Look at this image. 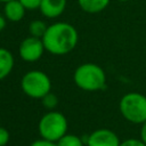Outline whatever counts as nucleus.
<instances>
[{
  "label": "nucleus",
  "instance_id": "f257e3e1",
  "mask_svg": "<svg viewBox=\"0 0 146 146\" xmlns=\"http://www.w3.org/2000/svg\"><path fill=\"white\" fill-rule=\"evenodd\" d=\"M79 40L76 29L66 22H56L47 27L42 41L48 52L52 55H66L71 52Z\"/></svg>",
  "mask_w": 146,
  "mask_h": 146
},
{
  "label": "nucleus",
  "instance_id": "f03ea898",
  "mask_svg": "<svg viewBox=\"0 0 146 146\" xmlns=\"http://www.w3.org/2000/svg\"><path fill=\"white\" fill-rule=\"evenodd\" d=\"M74 83L84 91H98L106 86L104 70L95 63H84L76 67L73 73Z\"/></svg>",
  "mask_w": 146,
  "mask_h": 146
},
{
  "label": "nucleus",
  "instance_id": "7ed1b4c3",
  "mask_svg": "<svg viewBox=\"0 0 146 146\" xmlns=\"http://www.w3.org/2000/svg\"><path fill=\"white\" fill-rule=\"evenodd\" d=\"M68 123L65 115L58 111H48L39 121L38 130L41 138L57 143L67 133Z\"/></svg>",
  "mask_w": 146,
  "mask_h": 146
},
{
  "label": "nucleus",
  "instance_id": "20e7f679",
  "mask_svg": "<svg viewBox=\"0 0 146 146\" xmlns=\"http://www.w3.org/2000/svg\"><path fill=\"white\" fill-rule=\"evenodd\" d=\"M119 110L128 122L141 124L146 121V96L139 92H128L120 99Z\"/></svg>",
  "mask_w": 146,
  "mask_h": 146
},
{
  "label": "nucleus",
  "instance_id": "39448f33",
  "mask_svg": "<svg viewBox=\"0 0 146 146\" xmlns=\"http://www.w3.org/2000/svg\"><path fill=\"white\" fill-rule=\"evenodd\" d=\"M23 92L34 99H41L51 90V81L49 76L39 70L26 72L21 80Z\"/></svg>",
  "mask_w": 146,
  "mask_h": 146
},
{
  "label": "nucleus",
  "instance_id": "423d86ee",
  "mask_svg": "<svg viewBox=\"0 0 146 146\" xmlns=\"http://www.w3.org/2000/svg\"><path fill=\"white\" fill-rule=\"evenodd\" d=\"M44 50L46 48L42 39L30 35V36H26L21 42L18 48V54L23 60L32 63V62L39 60L42 57Z\"/></svg>",
  "mask_w": 146,
  "mask_h": 146
},
{
  "label": "nucleus",
  "instance_id": "0eeeda50",
  "mask_svg": "<svg viewBox=\"0 0 146 146\" xmlns=\"http://www.w3.org/2000/svg\"><path fill=\"white\" fill-rule=\"evenodd\" d=\"M86 146H120L119 136L111 129L100 128L87 136Z\"/></svg>",
  "mask_w": 146,
  "mask_h": 146
},
{
  "label": "nucleus",
  "instance_id": "6e6552de",
  "mask_svg": "<svg viewBox=\"0 0 146 146\" xmlns=\"http://www.w3.org/2000/svg\"><path fill=\"white\" fill-rule=\"evenodd\" d=\"M66 2L67 0H42L39 9L44 17L56 18L64 13Z\"/></svg>",
  "mask_w": 146,
  "mask_h": 146
},
{
  "label": "nucleus",
  "instance_id": "1a4fd4ad",
  "mask_svg": "<svg viewBox=\"0 0 146 146\" xmlns=\"http://www.w3.org/2000/svg\"><path fill=\"white\" fill-rule=\"evenodd\" d=\"M25 7L22 5L19 0H11L5 3L3 7V16L9 22H19L25 16Z\"/></svg>",
  "mask_w": 146,
  "mask_h": 146
},
{
  "label": "nucleus",
  "instance_id": "9d476101",
  "mask_svg": "<svg viewBox=\"0 0 146 146\" xmlns=\"http://www.w3.org/2000/svg\"><path fill=\"white\" fill-rule=\"evenodd\" d=\"M14 64L13 54L6 48H0V80H3L11 73Z\"/></svg>",
  "mask_w": 146,
  "mask_h": 146
},
{
  "label": "nucleus",
  "instance_id": "9b49d317",
  "mask_svg": "<svg viewBox=\"0 0 146 146\" xmlns=\"http://www.w3.org/2000/svg\"><path fill=\"white\" fill-rule=\"evenodd\" d=\"M111 0H78L80 8L88 14H97L103 11Z\"/></svg>",
  "mask_w": 146,
  "mask_h": 146
},
{
  "label": "nucleus",
  "instance_id": "f8f14e48",
  "mask_svg": "<svg viewBox=\"0 0 146 146\" xmlns=\"http://www.w3.org/2000/svg\"><path fill=\"white\" fill-rule=\"evenodd\" d=\"M47 25L41 19H34L30 23L29 25V32H30V35L32 36H35V38H40L42 39V36L44 35L46 31H47Z\"/></svg>",
  "mask_w": 146,
  "mask_h": 146
},
{
  "label": "nucleus",
  "instance_id": "ddd939ff",
  "mask_svg": "<svg viewBox=\"0 0 146 146\" xmlns=\"http://www.w3.org/2000/svg\"><path fill=\"white\" fill-rule=\"evenodd\" d=\"M56 144L57 146H84L86 145L84 140L81 137L73 133H66Z\"/></svg>",
  "mask_w": 146,
  "mask_h": 146
},
{
  "label": "nucleus",
  "instance_id": "4468645a",
  "mask_svg": "<svg viewBox=\"0 0 146 146\" xmlns=\"http://www.w3.org/2000/svg\"><path fill=\"white\" fill-rule=\"evenodd\" d=\"M41 103H42V105H43L44 108H47L49 111H54L56 108L57 104H58V98H57V96L55 94H52L50 91L46 96H43L41 98Z\"/></svg>",
  "mask_w": 146,
  "mask_h": 146
},
{
  "label": "nucleus",
  "instance_id": "2eb2a0df",
  "mask_svg": "<svg viewBox=\"0 0 146 146\" xmlns=\"http://www.w3.org/2000/svg\"><path fill=\"white\" fill-rule=\"evenodd\" d=\"M26 10H35L40 8L42 0H19Z\"/></svg>",
  "mask_w": 146,
  "mask_h": 146
},
{
  "label": "nucleus",
  "instance_id": "dca6fc26",
  "mask_svg": "<svg viewBox=\"0 0 146 146\" xmlns=\"http://www.w3.org/2000/svg\"><path fill=\"white\" fill-rule=\"evenodd\" d=\"M120 146H146L140 138H128L120 143Z\"/></svg>",
  "mask_w": 146,
  "mask_h": 146
},
{
  "label": "nucleus",
  "instance_id": "f3484780",
  "mask_svg": "<svg viewBox=\"0 0 146 146\" xmlns=\"http://www.w3.org/2000/svg\"><path fill=\"white\" fill-rule=\"evenodd\" d=\"M9 139H10L9 131L6 128L0 127V146H6L9 143Z\"/></svg>",
  "mask_w": 146,
  "mask_h": 146
},
{
  "label": "nucleus",
  "instance_id": "a211bd4d",
  "mask_svg": "<svg viewBox=\"0 0 146 146\" xmlns=\"http://www.w3.org/2000/svg\"><path fill=\"white\" fill-rule=\"evenodd\" d=\"M30 146H57V144L54 141H49V140H46L43 138H40V139L32 141Z\"/></svg>",
  "mask_w": 146,
  "mask_h": 146
},
{
  "label": "nucleus",
  "instance_id": "6ab92c4d",
  "mask_svg": "<svg viewBox=\"0 0 146 146\" xmlns=\"http://www.w3.org/2000/svg\"><path fill=\"white\" fill-rule=\"evenodd\" d=\"M140 139L146 144V121L144 123H141V128H140Z\"/></svg>",
  "mask_w": 146,
  "mask_h": 146
},
{
  "label": "nucleus",
  "instance_id": "aec40b11",
  "mask_svg": "<svg viewBox=\"0 0 146 146\" xmlns=\"http://www.w3.org/2000/svg\"><path fill=\"white\" fill-rule=\"evenodd\" d=\"M6 24H7V18L5 16L0 15V31H2L6 27Z\"/></svg>",
  "mask_w": 146,
  "mask_h": 146
},
{
  "label": "nucleus",
  "instance_id": "412c9836",
  "mask_svg": "<svg viewBox=\"0 0 146 146\" xmlns=\"http://www.w3.org/2000/svg\"><path fill=\"white\" fill-rule=\"evenodd\" d=\"M9 1H11V0H0V2H3V3H6V2H9Z\"/></svg>",
  "mask_w": 146,
  "mask_h": 146
},
{
  "label": "nucleus",
  "instance_id": "4be33fe9",
  "mask_svg": "<svg viewBox=\"0 0 146 146\" xmlns=\"http://www.w3.org/2000/svg\"><path fill=\"white\" fill-rule=\"evenodd\" d=\"M116 1H120V2H127V1H129V0H116Z\"/></svg>",
  "mask_w": 146,
  "mask_h": 146
}]
</instances>
